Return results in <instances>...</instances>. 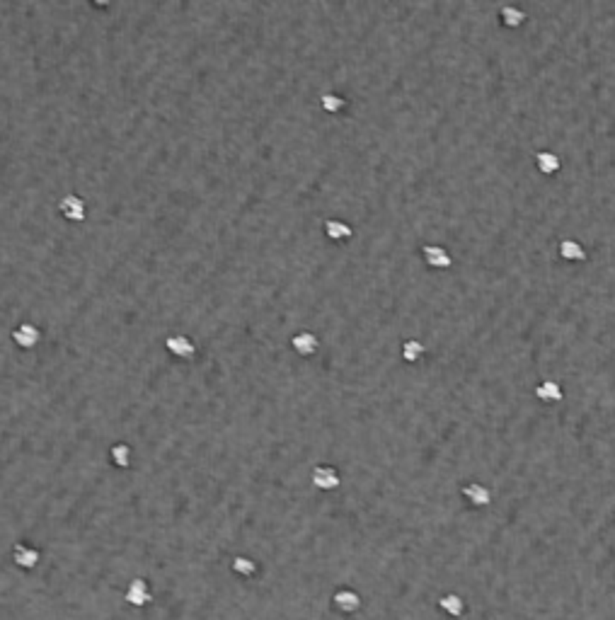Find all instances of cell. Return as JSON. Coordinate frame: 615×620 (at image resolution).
Wrapping results in <instances>:
<instances>
[{"mask_svg": "<svg viewBox=\"0 0 615 620\" xmlns=\"http://www.w3.org/2000/svg\"><path fill=\"white\" fill-rule=\"evenodd\" d=\"M150 599H153V594H150L148 584H146L143 579H134L131 584H128L126 601L131 606H136V608H143L146 604H150Z\"/></svg>", "mask_w": 615, "mask_h": 620, "instance_id": "6da1fadb", "label": "cell"}, {"mask_svg": "<svg viewBox=\"0 0 615 620\" xmlns=\"http://www.w3.org/2000/svg\"><path fill=\"white\" fill-rule=\"evenodd\" d=\"M332 604H334V608L342 610V613H356V610L361 608L359 594L351 589H339L337 594L332 596Z\"/></svg>", "mask_w": 615, "mask_h": 620, "instance_id": "7a4b0ae2", "label": "cell"}, {"mask_svg": "<svg viewBox=\"0 0 615 620\" xmlns=\"http://www.w3.org/2000/svg\"><path fill=\"white\" fill-rule=\"evenodd\" d=\"M15 562L20 564V567L25 569H32L36 562H39V553L32 548H25V545H20V548H15Z\"/></svg>", "mask_w": 615, "mask_h": 620, "instance_id": "3957f363", "label": "cell"}, {"mask_svg": "<svg viewBox=\"0 0 615 620\" xmlns=\"http://www.w3.org/2000/svg\"><path fill=\"white\" fill-rule=\"evenodd\" d=\"M439 606H441L443 610H446L448 615H463V610H465V604H463V599L461 596H456V594H446V596H441V601H439Z\"/></svg>", "mask_w": 615, "mask_h": 620, "instance_id": "277c9868", "label": "cell"}, {"mask_svg": "<svg viewBox=\"0 0 615 620\" xmlns=\"http://www.w3.org/2000/svg\"><path fill=\"white\" fill-rule=\"evenodd\" d=\"M465 494H467V499H470L472 504H477V507H485V504L489 502V492L482 485H470L465 490Z\"/></svg>", "mask_w": 615, "mask_h": 620, "instance_id": "5b68a950", "label": "cell"}, {"mask_svg": "<svg viewBox=\"0 0 615 620\" xmlns=\"http://www.w3.org/2000/svg\"><path fill=\"white\" fill-rule=\"evenodd\" d=\"M315 485L323 487V490H332V487L337 485V475H334V470H329V468H320V470H315Z\"/></svg>", "mask_w": 615, "mask_h": 620, "instance_id": "8992f818", "label": "cell"}, {"mask_svg": "<svg viewBox=\"0 0 615 620\" xmlns=\"http://www.w3.org/2000/svg\"><path fill=\"white\" fill-rule=\"evenodd\" d=\"M233 569H235L237 574H242V577H252L255 574V562L252 560H245V558H237L235 562H233Z\"/></svg>", "mask_w": 615, "mask_h": 620, "instance_id": "52a82bcc", "label": "cell"}, {"mask_svg": "<svg viewBox=\"0 0 615 620\" xmlns=\"http://www.w3.org/2000/svg\"><path fill=\"white\" fill-rule=\"evenodd\" d=\"M429 262L431 264H448V257L446 255H441L443 250H434V247H429Z\"/></svg>", "mask_w": 615, "mask_h": 620, "instance_id": "ba28073f", "label": "cell"}, {"mask_svg": "<svg viewBox=\"0 0 615 620\" xmlns=\"http://www.w3.org/2000/svg\"><path fill=\"white\" fill-rule=\"evenodd\" d=\"M548 388H553V395H557V398H559V390H557V385H555V383L550 385V383H548ZM538 395H540V398H550V390H543V388H540V390H538Z\"/></svg>", "mask_w": 615, "mask_h": 620, "instance_id": "9c48e42d", "label": "cell"}]
</instances>
